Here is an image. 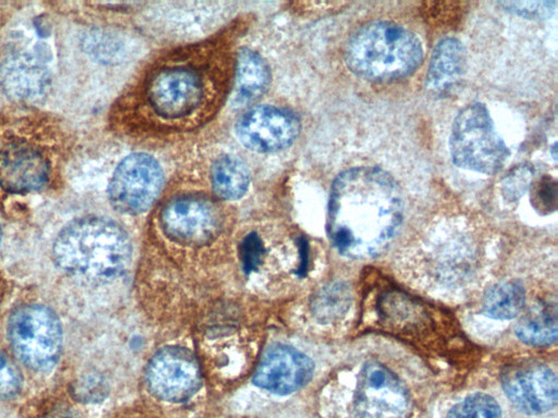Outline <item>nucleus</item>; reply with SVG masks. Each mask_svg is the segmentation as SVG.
<instances>
[{"mask_svg":"<svg viewBox=\"0 0 558 418\" xmlns=\"http://www.w3.org/2000/svg\"><path fill=\"white\" fill-rule=\"evenodd\" d=\"M403 219L397 181L378 167H354L333 180L328 201L327 232L338 251L353 259L383 253Z\"/></svg>","mask_w":558,"mask_h":418,"instance_id":"f257e3e1","label":"nucleus"},{"mask_svg":"<svg viewBox=\"0 0 558 418\" xmlns=\"http://www.w3.org/2000/svg\"><path fill=\"white\" fill-rule=\"evenodd\" d=\"M131 243L116 222L96 216L77 218L58 234L52 257L66 274L89 283L121 276L131 261Z\"/></svg>","mask_w":558,"mask_h":418,"instance_id":"f03ea898","label":"nucleus"},{"mask_svg":"<svg viewBox=\"0 0 558 418\" xmlns=\"http://www.w3.org/2000/svg\"><path fill=\"white\" fill-rule=\"evenodd\" d=\"M344 60L356 76L387 82L413 73L423 60V48L408 28L389 21H373L350 36Z\"/></svg>","mask_w":558,"mask_h":418,"instance_id":"7ed1b4c3","label":"nucleus"},{"mask_svg":"<svg viewBox=\"0 0 558 418\" xmlns=\"http://www.w3.org/2000/svg\"><path fill=\"white\" fill-rule=\"evenodd\" d=\"M199 64L172 61L154 71L144 87V103L162 122L184 123L199 113L209 97Z\"/></svg>","mask_w":558,"mask_h":418,"instance_id":"20e7f679","label":"nucleus"},{"mask_svg":"<svg viewBox=\"0 0 558 418\" xmlns=\"http://www.w3.org/2000/svg\"><path fill=\"white\" fill-rule=\"evenodd\" d=\"M449 149L456 165L487 175L499 172L510 155L487 108L480 102L466 106L456 116Z\"/></svg>","mask_w":558,"mask_h":418,"instance_id":"39448f33","label":"nucleus"},{"mask_svg":"<svg viewBox=\"0 0 558 418\" xmlns=\"http://www.w3.org/2000/svg\"><path fill=\"white\" fill-rule=\"evenodd\" d=\"M8 339L20 361L34 371H49L62 351V327L47 306L23 305L8 320Z\"/></svg>","mask_w":558,"mask_h":418,"instance_id":"423d86ee","label":"nucleus"},{"mask_svg":"<svg viewBox=\"0 0 558 418\" xmlns=\"http://www.w3.org/2000/svg\"><path fill=\"white\" fill-rule=\"evenodd\" d=\"M354 418H403L410 408L405 385L390 368L366 360L352 372Z\"/></svg>","mask_w":558,"mask_h":418,"instance_id":"0eeeda50","label":"nucleus"},{"mask_svg":"<svg viewBox=\"0 0 558 418\" xmlns=\"http://www.w3.org/2000/svg\"><path fill=\"white\" fill-rule=\"evenodd\" d=\"M162 182V170L151 156L131 153L112 174L108 186L110 202L122 213L140 214L154 204Z\"/></svg>","mask_w":558,"mask_h":418,"instance_id":"6e6552de","label":"nucleus"},{"mask_svg":"<svg viewBox=\"0 0 558 418\" xmlns=\"http://www.w3.org/2000/svg\"><path fill=\"white\" fill-rule=\"evenodd\" d=\"M161 226L172 241L201 245L214 238L221 226L217 207L201 196L184 195L170 200L161 212Z\"/></svg>","mask_w":558,"mask_h":418,"instance_id":"1a4fd4ad","label":"nucleus"},{"mask_svg":"<svg viewBox=\"0 0 558 418\" xmlns=\"http://www.w3.org/2000/svg\"><path fill=\"white\" fill-rule=\"evenodd\" d=\"M146 382L157 397L168 402H183L198 390L201 374L190 352L168 347L159 351L149 361Z\"/></svg>","mask_w":558,"mask_h":418,"instance_id":"9d476101","label":"nucleus"},{"mask_svg":"<svg viewBox=\"0 0 558 418\" xmlns=\"http://www.w3.org/2000/svg\"><path fill=\"white\" fill-rule=\"evenodd\" d=\"M300 132L299 119L281 108L259 106L236 122L239 140L257 152H276L289 147Z\"/></svg>","mask_w":558,"mask_h":418,"instance_id":"9b49d317","label":"nucleus"},{"mask_svg":"<svg viewBox=\"0 0 558 418\" xmlns=\"http://www.w3.org/2000/svg\"><path fill=\"white\" fill-rule=\"evenodd\" d=\"M501 385L509 401L525 414L539 415L557 404V377L545 365L529 362L509 367L501 374Z\"/></svg>","mask_w":558,"mask_h":418,"instance_id":"f8f14e48","label":"nucleus"},{"mask_svg":"<svg viewBox=\"0 0 558 418\" xmlns=\"http://www.w3.org/2000/svg\"><path fill=\"white\" fill-rule=\"evenodd\" d=\"M313 361L300 351L275 345L262 358L254 374V383L266 391L286 395L300 390L312 378Z\"/></svg>","mask_w":558,"mask_h":418,"instance_id":"ddd939ff","label":"nucleus"},{"mask_svg":"<svg viewBox=\"0 0 558 418\" xmlns=\"http://www.w3.org/2000/svg\"><path fill=\"white\" fill-rule=\"evenodd\" d=\"M47 158L37 148L11 143L0 150V186L14 194L39 190L49 180Z\"/></svg>","mask_w":558,"mask_h":418,"instance_id":"4468645a","label":"nucleus"},{"mask_svg":"<svg viewBox=\"0 0 558 418\" xmlns=\"http://www.w3.org/2000/svg\"><path fill=\"white\" fill-rule=\"evenodd\" d=\"M50 74L35 57L21 53L9 59L2 69V85L19 100L40 99L48 90Z\"/></svg>","mask_w":558,"mask_h":418,"instance_id":"2eb2a0df","label":"nucleus"},{"mask_svg":"<svg viewBox=\"0 0 558 418\" xmlns=\"http://www.w3.org/2000/svg\"><path fill=\"white\" fill-rule=\"evenodd\" d=\"M466 66L462 42L453 37L439 40L432 52L425 87L433 94L449 93L461 79Z\"/></svg>","mask_w":558,"mask_h":418,"instance_id":"dca6fc26","label":"nucleus"},{"mask_svg":"<svg viewBox=\"0 0 558 418\" xmlns=\"http://www.w3.org/2000/svg\"><path fill=\"white\" fill-rule=\"evenodd\" d=\"M269 82V71L262 57L250 50L242 49L239 53L233 101L245 104L258 98Z\"/></svg>","mask_w":558,"mask_h":418,"instance_id":"f3484780","label":"nucleus"},{"mask_svg":"<svg viewBox=\"0 0 558 418\" xmlns=\"http://www.w3.org/2000/svg\"><path fill=\"white\" fill-rule=\"evenodd\" d=\"M557 321L556 305L541 302L524 312L518 320L514 332L529 345H549L557 340Z\"/></svg>","mask_w":558,"mask_h":418,"instance_id":"a211bd4d","label":"nucleus"},{"mask_svg":"<svg viewBox=\"0 0 558 418\" xmlns=\"http://www.w3.org/2000/svg\"><path fill=\"white\" fill-rule=\"evenodd\" d=\"M211 185L217 196L227 200L241 198L250 185L245 164L233 156L218 158L211 168Z\"/></svg>","mask_w":558,"mask_h":418,"instance_id":"6ab92c4d","label":"nucleus"},{"mask_svg":"<svg viewBox=\"0 0 558 418\" xmlns=\"http://www.w3.org/2000/svg\"><path fill=\"white\" fill-rule=\"evenodd\" d=\"M525 303V290L519 281H504L493 286L483 300V311L493 319L509 320L519 315Z\"/></svg>","mask_w":558,"mask_h":418,"instance_id":"aec40b11","label":"nucleus"},{"mask_svg":"<svg viewBox=\"0 0 558 418\" xmlns=\"http://www.w3.org/2000/svg\"><path fill=\"white\" fill-rule=\"evenodd\" d=\"M350 304L349 286L342 282H332L315 294L311 307L319 322L328 323L340 319L348 311Z\"/></svg>","mask_w":558,"mask_h":418,"instance_id":"412c9836","label":"nucleus"},{"mask_svg":"<svg viewBox=\"0 0 558 418\" xmlns=\"http://www.w3.org/2000/svg\"><path fill=\"white\" fill-rule=\"evenodd\" d=\"M446 418H501V409L493 396L474 393L452 406Z\"/></svg>","mask_w":558,"mask_h":418,"instance_id":"4be33fe9","label":"nucleus"},{"mask_svg":"<svg viewBox=\"0 0 558 418\" xmlns=\"http://www.w3.org/2000/svg\"><path fill=\"white\" fill-rule=\"evenodd\" d=\"M534 168L531 164H519L512 168L501 181V190L509 200H517L532 184Z\"/></svg>","mask_w":558,"mask_h":418,"instance_id":"5701e85b","label":"nucleus"},{"mask_svg":"<svg viewBox=\"0 0 558 418\" xmlns=\"http://www.w3.org/2000/svg\"><path fill=\"white\" fill-rule=\"evenodd\" d=\"M266 257V245L257 232L248 233L240 244V259L245 272L257 271Z\"/></svg>","mask_w":558,"mask_h":418,"instance_id":"b1692460","label":"nucleus"},{"mask_svg":"<svg viewBox=\"0 0 558 418\" xmlns=\"http://www.w3.org/2000/svg\"><path fill=\"white\" fill-rule=\"evenodd\" d=\"M531 204L539 213H550L557 206V182L547 175L531 186Z\"/></svg>","mask_w":558,"mask_h":418,"instance_id":"393cba45","label":"nucleus"},{"mask_svg":"<svg viewBox=\"0 0 558 418\" xmlns=\"http://www.w3.org/2000/svg\"><path fill=\"white\" fill-rule=\"evenodd\" d=\"M22 386V376L11 359L0 351V398L15 396Z\"/></svg>","mask_w":558,"mask_h":418,"instance_id":"a878e982","label":"nucleus"},{"mask_svg":"<svg viewBox=\"0 0 558 418\" xmlns=\"http://www.w3.org/2000/svg\"><path fill=\"white\" fill-rule=\"evenodd\" d=\"M508 10L514 13L527 16H535L548 14L549 11L554 10L555 1H537V2H504Z\"/></svg>","mask_w":558,"mask_h":418,"instance_id":"bb28decb","label":"nucleus"},{"mask_svg":"<svg viewBox=\"0 0 558 418\" xmlns=\"http://www.w3.org/2000/svg\"><path fill=\"white\" fill-rule=\"evenodd\" d=\"M45 418H80L73 408L64 405L52 408Z\"/></svg>","mask_w":558,"mask_h":418,"instance_id":"cd10ccee","label":"nucleus"},{"mask_svg":"<svg viewBox=\"0 0 558 418\" xmlns=\"http://www.w3.org/2000/svg\"><path fill=\"white\" fill-rule=\"evenodd\" d=\"M555 150H556V144L553 146V157H554V159H556V152H555Z\"/></svg>","mask_w":558,"mask_h":418,"instance_id":"c85d7f7f","label":"nucleus"},{"mask_svg":"<svg viewBox=\"0 0 558 418\" xmlns=\"http://www.w3.org/2000/svg\"><path fill=\"white\" fill-rule=\"evenodd\" d=\"M1 237H2V230H1V225H0V243H1Z\"/></svg>","mask_w":558,"mask_h":418,"instance_id":"c756f323","label":"nucleus"}]
</instances>
